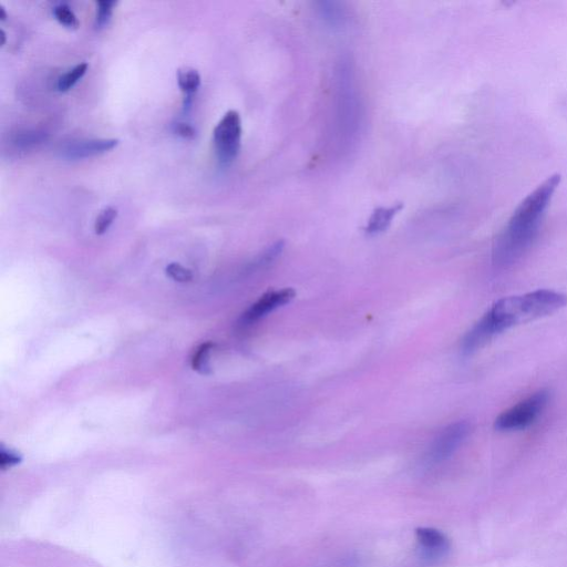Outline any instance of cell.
Segmentation results:
<instances>
[{"mask_svg": "<svg viewBox=\"0 0 567 567\" xmlns=\"http://www.w3.org/2000/svg\"><path fill=\"white\" fill-rule=\"evenodd\" d=\"M560 181V175H553L521 202L493 245L494 265L509 267L530 249Z\"/></svg>", "mask_w": 567, "mask_h": 567, "instance_id": "obj_1", "label": "cell"}, {"mask_svg": "<svg viewBox=\"0 0 567 567\" xmlns=\"http://www.w3.org/2000/svg\"><path fill=\"white\" fill-rule=\"evenodd\" d=\"M566 305L565 294L550 290L505 297L494 304L490 311L473 326L474 333L484 343L489 344L491 340L509 331L510 328L552 315L561 311Z\"/></svg>", "mask_w": 567, "mask_h": 567, "instance_id": "obj_2", "label": "cell"}, {"mask_svg": "<svg viewBox=\"0 0 567 567\" xmlns=\"http://www.w3.org/2000/svg\"><path fill=\"white\" fill-rule=\"evenodd\" d=\"M549 399V390H539L538 393L504 411L494 422V428L499 431H518L530 427L540 417Z\"/></svg>", "mask_w": 567, "mask_h": 567, "instance_id": "obj_3", "label": "cell"}, {"mask_svg": "<svg viewBox=\"0 0 567 567\" xmlns=\"http://www.w3.org/2000/svg\"><path fill=\"white\" fill-rule=\"evenodd\" d=\"M216 154L223 166H228L239 154L242 137V121L239 112L231 110L214 129Z\"/></svg>", "mask_w": 567, "mask_h": 567, "instance_id": "obj_4", "label": "cell"}, {"mask_svg": "<svg viewBox=\"0 0 567 567\" xmlns=\"http://www.w3.org/2000/svg\"><path fill=\"white\" fill-rule=\"evenodd\" d=\"M470 425L466 421L455 422L441 431L429 451V459L441 462L448 459L462 445L470 434Z\"/></svg>", "mask_w": 567, "mask_h": 567, "instance_id": "obj_5", "label": "cell"}, {"mask_svg": "<svg viewBox=\"0 0 567 567\" xmlns=\"http://www.w3.org/2000/svg\"><path fill=\"white\" fill-rule=\"evenodd\" d=\"M295 295L296 293L292 288L266 293L242 315L240 325L250 326L259 322L260 319L272 313L278 307H282L293 301Z\"/></svg>", "mask_w": 567, "mask_h": 567, "instance_id": "obj_6", "label": "cell"}, {"mask_svg": "<svg viewBox=\"0 0 567 567\" xmlns=\"http://www.w3.org/2000/svg\"><path fill=\"white\" fill-rule=\"evenodd\" d=\"M118 142L115 139L81 141L68 147L65 151V157L71 160H78L98 156V154L108 152L117 147Z\"/></svg>", "mask_w": 567, "mask_h": 567, "instance_id": "obj_7", "label": "cell"}, {"mask_svg": "<svg viewBox=\"0 0 567 567\" xmlns=\"http://www.w3.org/2000/svg\"><path fill=\"white\" fill-rule=\"evenodd\" d=\"M417 540L431 558H440L450 549V542L445 534L432 528H418Z\"/></svg>", "mask_w": 567, "mask_h": 567, "instance_id": "obj_8", "label": "cell"}, {"mask_svg": "<svg viewBox=\"0 0 567 567\" xmlns=\"http://www.w3.org/2000/svg\"><path fill=\"white\" fill-rule=\"evenodd\" d=\"M404 208L402 204H396L391 208H378L371 214L367 224L366 233L369 235H377L385 232L395 216Z\"/></svg>", "mask_w": 567, "mask_h": 567, "instance_id": "obj_9", "label": "cell"}, {"mask_svg": "<svg viewBox=\"0 0 567 567\" xmlns=\"http://www.w3.org/2000/svg\"><path fill=\"white\" fill-rule=\"evenodd\" d=\"M178 84L185 95L191 96L201 85L199 72L194 69H180L178 71Z\"/></svg>", "mask_w": 567, "mask_h": 567, "instance_id": "obj_10", "label": "cell"}, {"mask_svg": "<svg viewBox=\"0 0 567 567\" xmlns=\"http://www.w3.org/2000/svg\"><path fill=\"white\" fill-rule=\"evenodd\" d=\"M215 348L213 343H204L195 350L192 357V368L202 375H208L210 373L209 357L212 350Z\"/></svg>", "mask_w": 567, "mask_h": 567, "instance_id": "obj_11", "label": "cell"}, {"mask_svg": "<svg viewBox=\"0 0 567 567\" xmlns=\"http://www.w3.org/2000/svg\"><path fill=\"white\" fill-rule=\"evenodd\" d=\"M88 69V64H80L76 66L74 69H71L65 74L61 76L58 80V90L61 92H66L74 87L77 82L86 75Z\"/></svg>", "mask_w": 567, "mask_h": 567, "instance_id": "obj_12", "label": "cell"}, {"mask_svg": "<svg viewBox=\"0 0 567 567\" xmlns=\"http://www.w3.org/2000/svg\"><path fill=\"white\" fill-rule=\"evenodd\" d=\"M54 15L61 25L68 28H78L79 20L67 5H59L54 9Z\"/></svg>", "mask_w": 567, "mask_h": 567, "instance_id": "obj_13", "label": "cell"}, {"mask_svg": "<svg viewBox=\"0 0 567 567\" xmlns=\"http://www.w3.org/2000/svg\"><path fill=\"white\" fill-rule=\"evenodd\" d=\"M118 211L113 208H106L99 215L95 223V231L97 235L105 234L113 221L117 219Z\"/></svg>", "mask_w": 567, "mask_h": 567, "instance_id": "obj_14", "label": "cell"}, {"mask_svg": "<svg viewBox=\"0 0 567 567\" xmlns=\"http://www.w3.org/2000/svg\"><path fill=\"white\" fill-rule=\"evenodd\" d=\"M117 5V2H112V0H105V2L97 3V18L96 26L97 28H102L108 25L112 16L113 7Z\"/></svg>", "mask_w": 567, "mask_h": 567, "instance_id": "obj_15", "label": "cell"}, {"mask_svg": "<svg viewBox=\"0 0 567 567\" xmlns=\"http://www.w3.org/2000/svg\"><path fill=\"white\" fill-rule=\"evenodd\" d=\"M167 275L172 278L173 281L179 283H187L192 281L193 274L191 271L184 268L182 265L177 263H172L167 267Z\"/></svg>", "mask_w": 567, "mask_h": 567, "instance_id": "obj_16", "label": "cell"}, {"mask_svg": "<svg viewBox=\"0 0 567 567\" xmlns=\"http://www.w3.org/2000/svg\"><path fill=\"white\" fill-rule=\"evenodd\" d=\"M336 6L334 3H324L321 8L324 18L333 25L342 23L343 19V10Z\"/></svg>", "mask_w": 567, "mask_h": 567, "instance_id": "obj_17", "label": "cell"}, {"mask_svg": "<svg viewBox=\"0 0 567 567\" xmlns=\"http://www.w3.org/2000/svg\"><path fill=\"white\" fill-rule=\"evenodd\" d=\"M22 462V456L10 450L0 449V469L6 470L12 468Z\"/></svg>", "mask_w": 567, "mask_h": 567, "instance_id": "obj_18", "label": "cell"}, {"mask_svg": "<svg viewBox=\"0 0 567 567\" xmlns=\"http://www.w3.org/2000/svg\"><path fill=\"white\" fill-rule=\"evenodd\" d=\"M46 140V134L44 133H23L17 137V146L28 148L33 147L35 144L44 142Z\"/></svg>", "mask_w": 567, "mask_h": 567, "instance_id": "obj_19", "label": "cell"}, {"mask_svg": "<svg viewBox=\"0 0 567 567\" xmlns=\"http://www.w3.org/2000/svg\"><path fill=\"white\" fill-rule=\"evenodd\" d=\"M174 132L184 139H193L197 136V132L188 123H177L174 126Z\"/></svg>", "mask_w": 567, "mask_h": 567, "instance_id": "obj_20", "label": "cell"}, {"mask_svg": "<svg viewBox=\"0 0 567 567\" xmlns=\"http://www.w3.org/2000/svg\"><path fill=\"white\" fill-rule=\"evenodd\" d=\"M6 33L3 29H0V47H3L6 43Z\"/></svg>", "mask_w": 567, "mask_h": 567, "instance_id": "obj_21", "label": "cell"}]
</instances>
